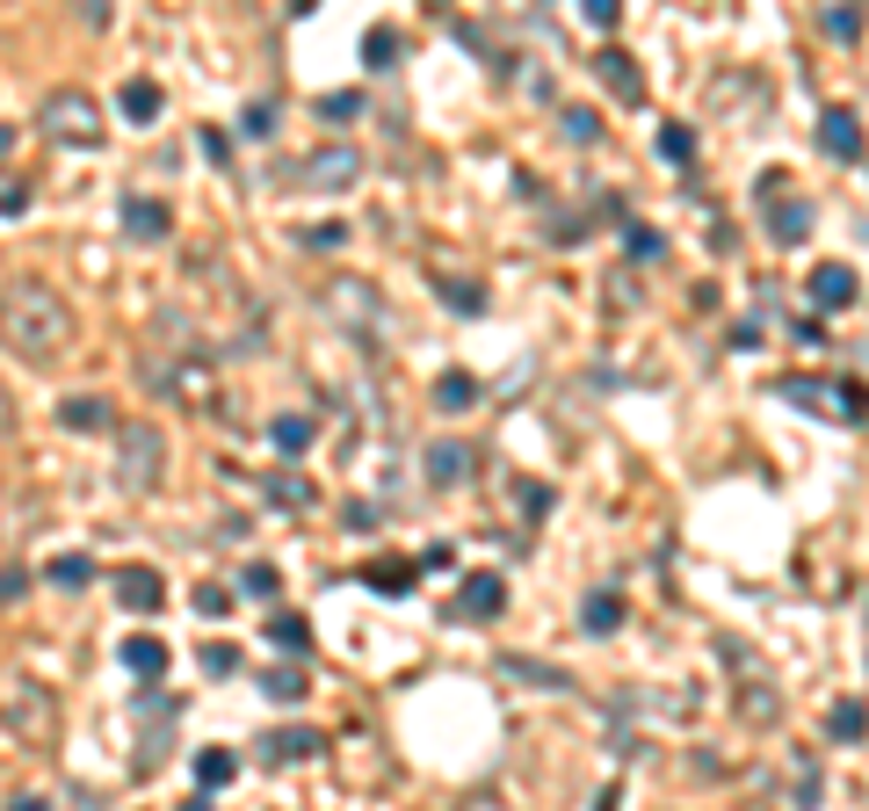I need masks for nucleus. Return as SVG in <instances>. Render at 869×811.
Returning a JSON list of instances; mask_svg holds the SVG:
<instances>
[{
    "label": "nucleus",
    "instance_id": "1",
    "mask_svg": "<svg viewBox=\"0 0 869 811\" xmlns=\"http://www.w3.org/2000/svg\"><path fill=\"white\" fill-rule=\"evenodd\" d=\"M0 341L30 355V363H58L73 348V311L52 283H8L0 291Z\"/></svg>",
    "mask_w": 869,
    "mask_h": 811
},
{
    "label": "nucleus",
    "instance_id": "2",
    "mask_svg": "<svg viewBox=\"0 0 869 811\" xmlns=\"http://www.w3.org/2000/svg\"><path fill=\"white\" fill-rule=\"evenodd\" d=\"M782 406H804L818 420H869V392L862 384H840V377H776Z\"/></svg>",
    "mask_w": 869,
    "mask_h": 811
},
{
    "label": "nucleus",
    "instance_id": "3",
    "mask_svg": "<svg viewBox=\"0 0 869 811\" xmlns=\"http://www.w3.org/2000/svg\"><path fill=\"white\" fill-rule=\"evenodd\" d=\"M36 123H44V139H58V145H95V139H102V109H95L87 87H58V95H44Z\"/></svg>",
    "mask_w": 869,
    "mask_h": 811
},
{
    "label": "nucleus",
    "instance_id": "4",
    "mask_svg": "<svg viewBox=\"0 0 869 811\" xmlns=\"http://www.w3.org/2000/svg\"><path fill=\"white\" fill-rule=\"evenodd\" d=\"M117 457H123V485H131V493H145V485H160L167 435H160L153 420H123V428H117Z\"/></svg>",
    "mask_w": 869,
    "mask_h": 811
},
{
    "label": "nucleus",
    "instance_id": "5",
    "mask_svg": "<svg viewBox=\"0 0 869 811\" xmlns=\"http://www.w3.org/2000/svg\"><path fill=\"white\" fill-rule=\"evenodd\" d=\"M363 182V153L348 139H333V145H312V160H305V189H327V196H341V189H355Z\"/></svg>",
    "mask_w": 869,
    "mask_h": 811
},
{
    "label": "nucleus",
    "instance_id": "6",
    "mask_svg": "<svg viewBox=\"0 0 869 811\" xmlns=\"http://www.w3.org/2000/svg\"><path fill=\"white\" fill-rule=\"evenodd\" d=\"M804 291H812V305H818V311H848L855 297H862V276H855L848 261H818Z\"/></svg>",
    "mask_w": 869,
    "mask_h": 811
},
{
    "label": "nucleus",
    "instance_id": "7",
    "mask_svg": "<svg viewBox=\"0 0 869 811\" xmlns=\"http://www.w3.org/2000/svg\"><path fill=\"white\" fill-rule=\"evenodd\" d=\"M420 471H428V485H442V493H450V485H464L471 471H479V449H471V442H428Z\"/></svg>",
    "mask_w": 869,
    "mask_h": 811
},
{
    "label": "nucleus",
    "instance_id": "8",
    "mask_svg": "<svg viewBox=\"0 0 869 811\" xmlns=\"http://www.w3.org/2000/svg\"><path fill=\"white\" fill-rule=\"evenodd\" d=\"M818 145H826V160L855 167V160H862V117H855V109H826V117H818Z\"/></svg>",
    "mask_w": 869,
    "mask_h": 811
},
{
    "label": "nucleus",
    "instance_id": "9",
    "mask_svg": "<svg viewBox=\"0 0 869 811\" xmlns=\"http://www.w3.org/2000/svg\"><path fill=\"white\" fill-rule=\"evenodd\" d=\"M457 616H464V623H486V616H501V609H507V580H501V572H471V580H464V594H457Z\"/></svg>",
    "mask_w": 869,
    "mask_h": 811
},
{
    "label": "nucleus",
    "instance_id": "10",
    "mask_svg": "<svg viewBox=\"0 0 869 811\" xmlns=\"http://www.w3.org/2000/svg\"><path fill=\"white\" fill-rule=\"evenodd\" d=\"M594 80H602L608 95H616V102H645V73H638V58H630V52H616V44H608V52L594 58Z\"/></svg>",
    "mask_w": 869,
    "mask_h": 811
},
{
    "label": "nucleus",
    "instance_id": "11",
    "mask_svg": "<svg viewBox=\"0 0 869 811\" xmlns=\"http://www.w3.org/2000/svg\"><path fill=\"white\" fill-rule=\"evenodd\" d=\"M117 602L139 609V616H153V609L167 602V580H160L153 566H123V572H117Z\"/></svg>",
    "mask_w": 869,
    "mask_h": 811
},
{
    "label": "nucleus",
    "instance_id": "12",
    "mask_svg": "<svg viewBox=\"0 0 869 811\" xmlns=\"http://www.w3.org/2000/svg\"><path fill=\"white\" fill-rule=\"evenodd\" d=\"M123 232H131V240H167V232H174V210L153 204V196H123Z\"/></svg>",
    "mask_w": 869,
    "mask_h": 811
},
{
    "label": "nucleus",
    "instance_id": "13",
    "mask_svg": "<svg viewBox=\"0 0 869 811\" xmlns=\"http://www.w3.org/2000/svg\"><path fill=\"white\" fill-rule=\"evenodd\" d=\"M319 725H283V732H268V739H261V760H312L319 754Z\"/></svg>",
    "mask_w": 869,
    "mask_h": 811
},
{
    "label": "nucleus",
    "instance_id": "14",
    "mask_svg": "<svg viewBox=\"0 0 869 811\" xmlns=\"http://www.w3.org/2000/svg\"><path fill=\"white\" fill-rule=\"evenodd\" d=\"M58 420H66L73 435H102V428H117V420H109V398H95V392L58 398Z\"/></svg>",
    "mask_w": 869,
    "mask_h": 811
},
{
    "label": "nucleus",
    "instance_id": "15",
    "mask_svg": "<svg viewBox=\"0 0 869 811\" xmlns=\"http://www.w3.org/2000/svg\"><path fill=\"white\" fill-rule=\"evenodd\" d=\"M261 501H268V507H290V515H297V507H312L319 493H312V479H297V471H261Z\"/></svg>",
    "mask_w": 869,
    "mask_h": 811
},
{
    "label": "nucleus",
    "instance_id": "16",
    "mask_svg": "<svg viewBox=\"0 0 869 811\" xmlns=\"http://www.w3.org/2000/svg\"><path fill=\"white\" fill-rule=\"evenodd\" d=\"M768 232H776L782 246H798L804 232H812V204H804V196H782V204H768Z\"/></svg>",
    "mask_w": 869,
    "mask_h": 811
},
{
    "label": "nucleus",
    "instance_id": "17",
    "mask_svg": "<svg viewBox=\"0 0 869 811\" xmlns=\"http://www.w3.org/2000/svg\"><path fill=\"white\" fill-rule=\"evenodd\" d=\"M189 768H196V797H204V790H226V782L240 776V760H232V746H204V754H196Z\"/></svg>",
    "mask_w": 869,
    "mask_h": 811
},
{
    "label": "nucleus",
    "instance_id": "18",
    "mask_svg": "<svg viewBox=\"0 0 869 811\" xmlns=\"http://www.w3.org/2000/svg\"><path fill=\"white\" fill-rule=\"evenodd\" d=\"M414 572H420V558H384V566H370L363 580L377 594H392V602H399V594H414Z\"/></svg>",
    "mask_w": 869,
    "mask_h": 811
},
{
    "label": "nucleus",
    "instance_id": "19",
    "mask_svg": "<svg viewBox=\"0 0 869 811\" xmlns=\"http://www.w3.org/2000/svg\"><path fill=\"white\" fill-rule=\"evenodd\" d=\"M580 623H587L594 638H602V631H616V623H624V594H608V588H594L587 602H580Z\"/></svg>",
    "mask_w": 869,
    "mask_h": 811
},
{
    "label": "nucleus",
    "instance_id": "20",
    "mask_svg": "<svg viewBox=\"0 0 869 811\" xmlns=\"http://www.w3.org/2000/svg\"><path fill=\"white\" fill-rule=\"evenodd\" d=\"M123 667L145 673V681H160V673H167V645L160 638H123Z\"/></svg>",
    "mask_w": 869,
    "mask_h": 811
},
{
    "label": "nucleus",
    "instance_id": "21",
    "mask_svg": "<svg viewBox=\"0 0 869 811\" xmlns=\"http://www.w3.org/2000/svg\"><path fill=\"white\" fill-rule=\"evenodd\" d=\"M312 420H305V414H276V420H268V442H276L283 449V457H297V449H312Z\"/></svg>",
    "mask_w": 869,
    "mask_h": 811
},
{
    "label": "nucleus",
    "instance_id": "22",
    "mask_svg": "<svg viewBox=\"0 0 869 811\" xmlns=\"http://www.w3.org/2000/svg\"><path fill=\"white\" fill-rule=\"evenodd\" d=\"M471 398H479V377H464V370H442V377H435V406H442V414H464Z\"/></svg>",
    "mask_w": 869,
    "mask_h": 811
},
{
    "label": "nucleus",
    "instance_id": "23",
    "mask_svg": "<svg viewBox=\"0 0 869 811\" xmlns=\"http://www.w3.org/2000/svg\"><path fill=\"white\" fill-rule=\"evenodd\" d=\"M44 580H52V588H87V580H95V558L87 551H58L52 566H44Z\"/></svg>",
    "mask_w": 869,
    "mask_h": 811
},
{
    "label": "nucleus",
    "instance_id": "24",
    "mask_svg": "<svg viewBox=\"0 0 869 811\" xmlns=\"http://www.w3.org/2000/svg\"><path fill=\"white\" fill-rule=\"evenodd\" d=\"M160 102H167V95H160L153 80H123V117H131V123H153Z\"/></svg>",
    "mask_w": 869,
    "mask_h": 811
},
{
    "label": "nucleus",
    "instance_id": "25",
    "mask_svg": "<svg viewBox=\"0 0 869 811\" xmlns=\"http://www.w3.org/2000/svg\"><path fill=\"white\" fill-rule=\"evenodd\" d=\"M240 594H246V602H276V594H283V572L268 566V558H254V566L240 572Z\"/></svg>",
    "mask_w": 869,
    "mask_h": 811
},
{
    "label": "nucleus",
    "instance_id": "26",
    "mask_svg": "<svg viewBox=\"0 0 869 811\" xmlns=\"http://www.w3.org/2000/svg\"><path fill=\"white\" fill-rule=\"evenodd\" d=\"M435 291H442V305H450V311H464V319H479V311H486V291H479V283H464V276H442Z\"/></svg>",
    "mask_w": 869,
    "mask_h": 811
},
{
    "label": "nucleus",
    "instance_id": "27",
    "mask_svg": "<svg viewBox=\"0 0 869 811\" xmlns=\"http://www.w3.org/2000/svg\"><path fill=\"white\" fill-rule=\"evenodd\" d=\"M268 638H276L290 659H305V653H312V623H305V616H276V623H268Z\"/></svg>",
    "mask_w": 869,
    "mask_h": 811
},
{
    "label": "nucleus",
    "instance_id": "28",
    "mask_svg": "<svg viewBox=\"0 0 869 811\" xmlns=\"http://www.w3.org/2000/svg\"><path fill=\"white\" fill-rule=\"evenodd\" d=\"M261 695H276V703H297V695H305V667H268V673H261Z\"/></svg>",
    "mask_w": 869,
    "mask_h": 811
},
{
    "label": "nucleus",
    "instance_id": "29",
    "mask_svg": "<svg viewBox=\"0 0 869 811\" xmlns=\"http://www.w3.org/2000/svg\"><path fill=\"white\" fill-rule=\"evenodd\" d=\"M826 732H834V739H862V732H869V710L862 703H834V710H826Z\"/></svg>",
    "mask_w": 869,
    "mask_h": 811
},
{
    "label": "nucleus",
    "instance_id": "30",
    "mask_svg": "<svg viewBox=\"0 0 869 811\" xmlns=\"http://www.w3.org/2000/svg\"><path fill=\"white\" fill-rule=\"evenodd\" d=\"M660 160H674V167H689V160H695V131H689V123H660Z\"/></svg>",
    "mask_w": 869,
    "mask_h": 811
},
{
    "label": "nucleus",
    "instance_id": "31",
    "mask_svg": "<svg viewBox=\"0 0 869 811\" xmlns=\"http://www.w3.org/2000/svg\"><path fill=\"white\" fill-rule=\"evenodd\" d=\"M507 673H521V681H537V689H573V673H558V667H537V659H501Z\"/></svg>",
    "mask_w": 869,
    "mask_h": 811
},
{
    "label": "nucleus",
    "instance_id": "32",
    "mask_svg": "<svg viewBox=\"0 0 869 811\" xmlns=\"http://www.w3.org/2000/svg\"><path fill=\"white\" fill-rule=\"evenodd\" d=\"M399 52H406L399 30H370L363 36V58H370V66H399Z\"/></svg>",
    "mask_w": 869,
    "mask_h": 811
},
{
    "label": "nucleus",
    "instance_id": "33",
    "mask_svg": "<svg viewBox=\"0 0 869 811\" xmlns=\"http://www.w3.org/2000/svg\"><path fill=\"white\" fill-rule=\"evenodd\" d=\"M818 30L834 36V44H855V36H862V15H855V8H826V15H818Z\"/></svg>",
    "mask_w": 869,
    "mask_h": 811
},
{
    "label": "nucleus",
    "instance_id": "34",
    "mask_svg": "<svg viewBox=\"0 0 869 811\" xmlns=\"http://www.w3.org/2000/svg\"><path fill=\"white\" fill-rule=\"evenodd\" d=\"M624 246H630V261H660V254H667V240L652 232V224H630V232H624Z\"/></svg>",
    "mask_w": 869,
    "mask_h": 811
},
{
    "label": "nucleus",
    "instance_id": "35",
    "mask_svg": "<svg viewBox=\"0 0 869 811\" xmlns=\"http://www.w3.org/2000/svg\"><path fill=\"white\" fill-rule=\"evenodd\" d=\"M565 139L594 145V139H602V117H594V109H565Z\"/></svg>",
    "mask_w": 869,
    "mask_h": 811
},
{
    "label": "nucleus",
    "instance_id": "36",
    "mask_svg": "<svg viewBox=\"0 0 869 811\" xmlns=\"http://www.w3.org/2000/svg\"><path fill=\"white\" fill-rule=\"evenodd\" d=\"M240 131H246V139H268V131H276V102H246Z\"/></svg>",
    "mask_w": 869,
    "mask_h": 811
},
{
    "label": "nucleus",
    "instance_id": "37",
    "mask_svg": "<svg viewBox=\"0 0 869 811\" xmlns=\"http://www.w3.org/2000/svg\"><path fill=\"white\" fill-rule=\"evenodd\" d=\"M297 240L312 246V254H333V246H348V224H312V232H297Z\"/></svg>",
    "mask_w": 869,
    "mask_h": 811
},
{
    "label": "nucleus",
    "instance_id": "38",
    "mask_svg": "<svg viewBox=\"0 0 869 811\" xmlns=\"http://www.w3.org/2000/svg\"><path fill=\"white\" fill-rule=\"evenodd\" d=\"M319 117H327V123H348V117H363V95H348V87H341V95H327V102H319Z\"/></svg>",
    "mask_w": 869,
    "mask_h": 811
},
{
    "label": "nucleus",
    "instance_id": "39",
    "mask_svg": "<svg viewBox=\"0 0 869 811\" xmlns=\"http://www.w3.org/2000/svg\"><path fill=\"white\" fill-rule=\"evenodd\" d=\"M580 15H587L594 30H616V22H624V8H616V0H580Z\"/></svg>",
    "mask_w": 869,
    "mask_h": 811
},
{
    "label": "nucleus",
    "instance_id": "40",
    "mask_svg": "<svg viewBox=\"0 0 869 811\" xmlns=\"http://www.w3.org/2000/svg\"><path fill=\"white\" fill-rule=\"evenodd\" d=\"M226 609H232V594H226V588H196V616H210V623H218Z\"/></svg>",
    "mask_w": 869,
    "mask_h": 811
},
{
    "label": "nucleus",
    "instance_id": "41",
    "mask_svg": "<svg viewBox=\"0 0 869 811\" xmlns=\"http://www.w3.org/2000/svg\"><path fill=\"white\" fill-rule=\"evenodd\" d=\"M232 667H240V653H232V645H210V653H204V673H218V681H226Z\"/></svg>",
    "mask_w": 869,
    "mask_h": 811
},
{
    "label": "nucleus",
    "instance_id": "42",
    "mask_svg": "<svg viewBox=\"0 0 869 811\" xmlns=\"http://www.w3.org/2000/svg\"><path fill=\"white\" fill-rule=\"evenodd\" d=\"M22 210H30V189H22V182H8V189H0V218H22Z\"/></svg>",
    "mask_w": 869,
    "mask_h": 811
},
{
    "label": "nucleus",
    "instance_id": "43",
    "mask_svg": "<svg viewBox=\"0 0 869 811\" xmlns=\"http://www.w3.org/2000/svg\"><path fill=\"white\" fill-rule=\"evenodd\" d=\"M348 529H377V507H370V501H348Z\"/></svg>",
    "mask_w": 869,
    "mask_h": 811
},
{
    "label": "nucleus",
    "instance_id": "44",
    "mask_svg": "<svg viewBox=\"0 0 869 811\" xmlns=\"http://www.w3.org/2000/svg\"><path fill=\"white\" fill-rule=\"evenodd\" d=\"M8 811H52V804H44V797H15V804H8Z\"/></svg>",
    "mask_w": 869,
    "mask_h": 811
},
{
    "label": "nucleus",
    "instance_id": "45",
    "mask_svg": "<svg viewBox=\"0 0 869 811\" xmlns=\"http://www.w3.org/2000/svg\"><path fill=\"white\" fill-rule=\"evenodd\" d=\"M8 145H15V131H8V123H0V153H8Z\"/></svg>",
    "mask_w": 869,
    "mask_h": 811
},
{
    "label": "nucleus",
    "instance_id": "46",
    "mask_svg": "<svg viewBox=\"0 0 869 811\" xmlns=\"http://www.w3.org/2000/svg\"><path fill=\"white\" fill-rule=\"evenodd\" d=\"M182 811H210V804H204V797H189V804H182Z\"/></svg>",
    "mask_w": 869,
    "mask_h": 811
}]
</instances>
